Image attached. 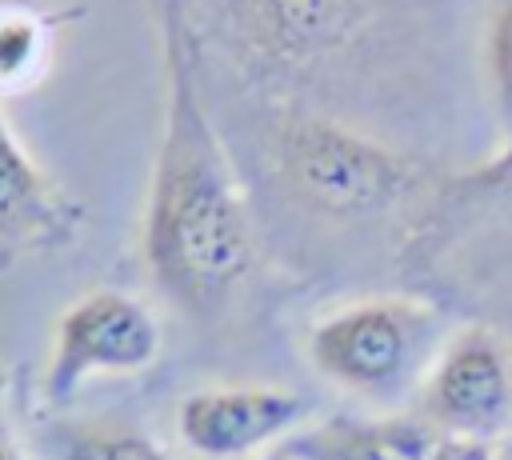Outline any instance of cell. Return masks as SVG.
Masks as SVG:
<instances>
[{"label":"cell","mask_w":512,"mask_h":460,"mask_svg":"<svg viewBox=\"0 0 512 460\" xmlns=\"http://www.w3.org/2000/svg\"><path fill=\"white\" fill-rule=\"evenodd\" d=\"M484 84L492 96V108L504 124V132H512V0H496L488 28H484Z\"/></svg>","instance_id":"cell-11"},{"label":"cell","mask_w":512,"mask_h":460,"mask_svg":"<svg viewBox=\"0 0 512 460\" xmlns=\"http://www.w3.org/2000/svg\"><path fill=\"white\" fill-rule=\"evenodd\" d=\"M164 116L144 204V264L192 316H216L252 272V220L200 88V48L184 0H156Z\"/></svg>","instance_id":"cell-1"},{"label":"cell","mask_w":512,"mask_h":460,"mask_svg":"<svg viewBox=\"0 0 512 460\" xmlns=\"http://www.w3.org/2000/svg\"><path fill=\"white\" fill-rule=\"evenodd\" d=\"M504 460H512V444H508V452H504Z\"/></svg>","instance_id":"cell-14"},{"label":"cell","mask_w":512,"mask_h":460,"mask_svg":"<svg viewBox=\"0 0 512 460\" xmlns=\"http://www.w3.org/2000/svg\"><path fill=\"white\" fill-rule=\"evenodd\" d=\"M272 460H288V456H272Z\"/></svg>","instance_id":"cell-15"},{"label":"cell","mask_w":512,"mask_h":460,"mask_svg":"<svg viewBox=\"0 0 512 460\" xmlns=\"http://www.w3.org/2000/svg\"><path fill=\"white\" fill-rule=\"evenodd\" d=\"M420 460H500V456H496L492 440L456 436V432H436Z\"/></svg>","instance_id":"cell-12"},{"label":"cell","mask_w":512,"mask_h":460,"mask_svg":"<svg viewBox=\"0 0 512 460\" xmlns=\"http://www.w3.org/2000/svg\"><path fill=\"white\" fill-rule=\"evenodd\" d=\"M80 208L32 160L0 112V248H52L72 240Z\"/></svg>","instance_id":"cell-7"},{"label":"cell","mask_w":512,"mask_h":460,"mask_svg":"<svg viewBox=\"0 0 512 460\" xmlns=\"http://www.w3.org/2000/svg\"><path fill=\"white\" fill-rule=\"evenodd\" d=\"M420 416L436 432L496 440L512 424V344L484 324L452 332L424 372Z\"/></svg>","instance_id":"cell-5"},{"label":"cell","mask_w":512,"mask_h":460,"mask_svg":"<svg viewBox=\"0 0 512 460\" xmlns=\"http://www.w3.org/2000/svg\"><path fill=\"white\" fill-rule=\"evenodd\" d=\"M272 176L288 200L312 216L360 224L400 208L420 172L408 156L360 132L348 120L288 104L264 128Z\"/></svg>","instance_id":"cell-2"},{"label":"cell","mask_w":512,"mask_h":460,"mask_svg":"<svg viewBox=\"0 0 512 460\" xmlns=\"http://www.w3.org/2000/svg\"><path fill=\"white\" fill-rule=\"evenodd\" d=\"M60 460H168V452L140 428L116 420H84L56 432Z\"/></svg>","instance_id":"cell-9"},{"label":"cell","mask_w":512,"mask_h":460,"mask_svg":"<svg viewBox=\"0 0 512 460\" xmlns=\"http://www.w3.org/2000/svg\"><path fill=\"white\" fill-rule=\"evenodd\" d=\"M432 340V308L416 300L376 296L344 304L316 320L308 332V360L324 380L356 396L392 400L404 388H412L420 372H428Z\"/></svg>","instance_id":"cell-3"},{"label":"cell","mask_w":512,"mask_h":460,"mask_svg":"<svg viewBox=\"0 0 512 460\" xmlns=\"http://www.w3.org/2000/svg\"><path fill=\"white\" fill-rule=\"evenodd\" d=\"M160 356L152 308L120 288H96L64 308L44 368V400L68 404L96 376H132Z\"/></svg>","instance_id":"cell-4"},{"label":"cell","mask_w":512,"mask_h":460,"mask_svg":"<svg viewBox=\"0 0 512 460\" xmlns=\"http://www.w3.org/2000/svg\"><path fill=\"white\" fill-rule=\"evenodd\" d=\"M276 456H288V460H404V452L392 444L384 420H360V416H328L320 424L296 428L288 440H280Z\"/></svg>","instance_id":"cell-8"},{"label":"cell","mask_w":512,"mask_h":460,"mask_svg":"<svg viewBox=\"0 0 512 460\" xmlns=\"http://www.w3.org/2000/svg\"><path fill=\"white\" fill-rule=\"evenodd\" d=\"M48 60V24L28 8H0V88H24Z\"/></svg>","instance_id":"cell-10"},{"label":"cell","mask_w":512,"mask_h":460,"mask_svg":"<svg viewBox=\"0 0 512 460\" xmlns=\"http://www.w3.org/2000/svg\"><path fill=\"white\" fill-rule=\"evenodd\" d=\"M0 460H24V452H20V444L12 440V432L0 424Z\"/></svg>","instance_id":"cell-13"},{"label":"cell","mask_w":512,"mask_h":460,"mask_svg":"<svg viewBox=\"0 0 512 460\" xmlns=\"http://www.w3.org/2000/svg\"><path fill=\"white\" fill-rule=\"evenodd\" d=\"M304 400L268 384H212L196 388L176 408V432L184 448L204 460H244L268 444H280L304 420Z\"/></svg>","instance_id":"cell-6"}]
</instances>
